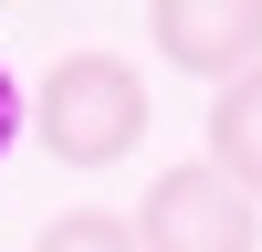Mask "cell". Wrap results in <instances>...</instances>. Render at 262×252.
Here are the masks:
<instances>
[{
  "label": "cell",
  "mask_w": 262,
  "mask_h": 252,
  "mask_svg": "<svg viewBox=\"0 0 262 252\" xmlns=\"http://www.w3.org/2000/svg\"><path fill=\"white\" fill-rule=\"evenodd\" d=\"M21 126H32L42 158H63V168H116L126 147L147 137V84H137L126 53L84 42V53H63L53 74H42V95H21Z\"/></svg>",
  "instance_id": "obj_1"
},
{
  "label": "cell",
  "mask_w": 262,
  "mask_h": 252,
  "mask_svg": "<svg viewBox=\"0 0 262 252\" xmlns=\"http://www.w3.org/2000/svg\"><path fill=\"white\" fill-rule=\"evenodd\" d=\"M126 231H137V252H262V210H252L210 158L158 168Z\"/></svg>",
  "instance_id": "obj_2"
},
{
  "label": "cell",
  "mask_w": 262,
  "mask_h": 252,
  "mask_svg": "<svg viewBox=\"0 0 262 252\" xmlns=\"http://www.w3.org/2000/svg\"><path fill=\"white\" fill-rule=\"evenodd\" d=\"M147 42L200 84H242V74H262V0H158Z\"/></svg>",
  "instance_id": "obj_3"
},
{
  "label": "cell",
  "mask_w": 262,
  "mask_h": 252,
  "mask_svg": "<svg viewBox=\"0 0 262 252\" xmlns=\"http://www.w3.org/2000/svg\"><path fill=\"white\" fill-rule=\"evenodd\" d=\"M210 168L262 210V74L221 84V105H210Z\"/></svg>",
  "instance_id": "obj_4"
},
{
  "label": "cell",
  "mask_w": 262,
  "mask_h": 252,
  "mask_svg": "<svg viewBox=\"0 0 262 252\" xmlns=\"http://www.w3.org/2000/svg\"><path fill=\"white\" fill-rule=\"evenodd\" d=\"M32 252H137V231H126V210H63V221H42Z\"/></svg>",
  "instance_id": "obj_5"
},
{
  "label": "cell",
  "mask_w": 262,
  "mask_h": 252,
  "mask_svg": "<svg viewBox=\"0 0 262 252\" xmlns=\"http://www.w3.org/2000/svg\"><path fill=\"white\" fill-rule=\"evenodd\" d=\"M21 147V84H11V63H0V158Z\"/></svg>",
  "instance_id": "obj_6"
}]
</instances>
